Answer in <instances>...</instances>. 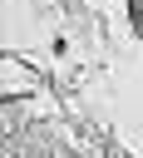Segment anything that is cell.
Listing matches in <instances>:
<instances>
[{
    "label": "cell",
    "instance_id": "1",
    "mask_svg": "<svg viewBox=\"0 0 143 158\" xmlns=\"http://www.w3.org/2000/svg\"><path fill=\"white\" fill-rule=\"evenodd\" d=\"M128 20H133V30H143V0H128Z\"/></svg>",
    "mask_w": 143,
    "mask_h": 158
}]
</instances>
